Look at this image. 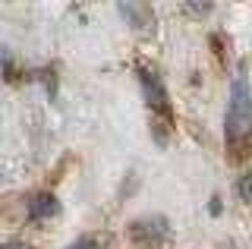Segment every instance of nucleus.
<instances>
[{
    "mask_svg": "<svg viewBox=\"0 0 252 249\" xmlns=\"http://www.w3.org/2000/svg\"><path fill=\"white\" fill-rule=\"evenodd\" d=\"M224 136L227 145L236 152L240 145H246V139L252 136V92L249 79L236 76V82L230 85V101H227V117H224Z\"/></svg>",
    "mask_w": 252,
    "mask_h": 249,
    "instance_id": "obj_1",
    "label": "nucleus"
},
{
    "mask_svg": "<svg viewBox=\"0 0 252 249\" xmlns=\"http://www.w3.org/2000/svg\"><path fill=\"white\" fill-rule=\"evenodd\" d=\"M126 237L132 240L142 249H152V246H164L170 237V224L164 215H142L126 227Z\"/></svg>",
    "mask_w": 252,
    "mask_h": 249,
    "instance_id": "obj_2",
    "label": "nucleus"
},
{
    "mask_svg": "<svg viewBox=\"0 0 252 249\" xmlns=\"http://www.w3.org/2000/svg\"><path fill=\"white\" fill-rule=\"evenodd\" d=\"M142 89H145V101L152 104V111H161L164 117L170 114L167 95H164V89H161V82H158V76H152L148 69H142Z\"/></svg>",
    "mask_w": 252,
    "mask_h": 249,
    "instance_id": "obj_3",
    "label": "nucleus"
},
{
    "mask_svg": "<svg viewBox=\"0 0 252 249\" xmlns=\"http://www.w3.org/2000/svg\"><path fill=\"white\" fill-rule=\"evenodd\" d=\"M29 215L35 218V221H44V218L57 215V199H54V192H38V196H32Z\"/></svg>",
    "mask_w": 252,
    "mask_h": 249,
    "instance_id": "obj_4",
    "label": "nucleus"
},
{
    "mask_svg": "<svg viewBox=\"0 0 252 249\" xmlns=\"http://www.w3.org/2000/svg\"><path fill=\"white\" fill-rule=\"evenodd\" d=\"M236 192H240V199L246 202V205H252V170L236 180Z\"/></svg>",
    "mask_w": 252,
    "mask_h": 249,
    "instance_id": "obj_5",
    "label": "nucleus"
},
{
    "mask_svg": "<svg viewBox=\"0 0 252 249\" xmlns=\"http://www.w3.org/2000/svg\"><path fill=\"white\" fill-rule=\"evenodd\" d=\"M66 249H101V243L92 240V237H82V240H76V243H69Z\"/></svg>",
    "mask_w": 252,
    "mask_h": 249,
    "instance_id": "obj_6",
    "label": "nucleus"
},
{
    "mask_svg": "<svg viewBox=\"0 0 252 249\" xmlns=\"http://www.w3.org/2000/svg\"><path fill=\"white\" fill-rule=\"evenodd\" d=\"M6 249H16V243H13V246H6Z\"/></svg>",
    "mask_w": 252,
    "mask_h": 249,
    "instance_id": "obj_7",
    "label": "nucleus"
}]
</instances>
